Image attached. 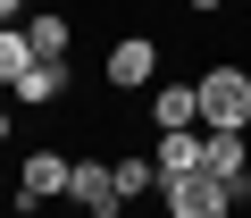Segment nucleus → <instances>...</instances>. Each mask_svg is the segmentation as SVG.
<instances>
[{
	"label": "nucleus",
	"instance_id": "nucleus-6",
	"mask_svg": "<svg viewBox=\"0 0 251 218\" xmlns=\"http://www.w3.org/2000/svg\"><path fill=\"white\" fill-rule=\"evenodd\" d=\"M67 176H75V160H59V151H34V160H25V176H17V210H34V201H59V193H67Z\"/></svg>",
	"mask_w": 251,
	"mask_h": 218
},
{
	"label": "nucleus",
	"instance_id": "nucleus-9",
	"mask_svg": "<svg viewBox=\"0 0 251 218\" xmlns=\"http://www.w3.org/2000/svg\"><path fill=\"white\" fill-rule=\"evenodd\" d=\"M9 92H17V109H42V101H59V92H67V59H34V67L9 84Z\"/></svg>",
	"mask_w": 251,
	"mask_h": 218
},
{
	"label": "nucleus",
	"instance_id": "nucleus-10",
	"mask_svg": "<svg viewBox=\"0 0 251 218\" xmlns=\"http://www.w3.org/2000/svg\"><path fill=\"white\" fill-rule=\"evenodd\" d=\"M25 42H34V59H67V42H75V34H67V17H59V9H42V17L25 26Z\"/></svg>",
	"mask_w": 251,
	"mask_h": 218
},
{
	"label": "nucleus",
	"instance_id": "nucleus-7",
	"mask_svg": "<svg viewBox=\"0 0 251 218\" xmlns=\"http://www.w3.org/2000/svg\"><path fill=\"white\" fill-rule=\"evenodd\" d=\"M201 126H176V135H159V151H151V168H159V185H176V176H201Z\"/></svg>",
	"mask_w": 251,
	"mask_h": 218
},
{
	"label": "nucleus",
	"instance_id": "nucleus-8",
	"mask_svg": "<svg viewBox=\"0 0 251 218\" xmlns=\"http://www.w3.org/2000/svg\"><path fill=\"white\" fill-rule=\"evenodd\" d=\"M151 126H159V135L201 126V84H159V92H151Z\"/></svg>",
	"mask_w": 251,
	"mask_h": 218
},
{
	"label": "nucleus",
	"instance_id": "nucleus-2",
	"mask_svg": "<svg viewBox=\"0 0 251 218\" xmlns=\"http://www.w3.org/2000/svg\"><path fill=\"white\" fill-rule=\"evenodd\" d=\"M159 193H168V218H226V210H234V193H226L209 168H201V176H176V185H159Z\"/></svg>",
	"mask_w": 251,
	"mask_h": 218
},
{
	"label": "nucleus",
	"instance_id": "nucleus-4",
	"mask_svg": "<svg viewBox=\"0 0 251 218\" xmlns=\"http://www.w3.org/2000/svg\"><path fill=\"white\" fill-rule=\"evenodd\" d=\"M67 201H75V210H92V218H117V210H126V193H117V168H100V160H75V176H67Z\"/></svg>",
	"mask_w": 251,
	"mask_h": 218
},
{
	"label": "nucleus",
	"instance_id": "nucleus-14",
	"mask_svg": "<svg viewBox=\"0 0 251 218\" xmlns=\"http://www.w3.org/2000/svg\"><path fill=\"white\" fill-rule=\"evenodd\" d=\"M209 9H218V0H193V17H209Z\"/></svg>",
	"mask_w": 251,
	"mask_h": 218
},
{
	"label": "nucleus",
	"instance_id": "nucleus-1",
	"mask_svg": "<svg viewBox=\"0 0 251 218\" xmlns=\"http://www.w3.org/2000/svg\"><path fill=\"white\" fill-rule=\"evenodd\" d=\"M193 84H201V135H243L251 126V76L243 67H209Z\"/></svg>",
	"mask_w": 251,
	"mask_h": 218
},
{
	"label": "nucleus",
	"instance_id": "nucleus-15",
	"mask_svg": "<svg viewBox=\"0 0 251 218\" xmlns=\"http://www.w3.org/2000/svg\"><path fill=\"white\" fill-rule=\"evenodd\" d=\"M0 143H9V109H0Z\"/></svg>",
	"mask_w": 251,
	"mask_h": 218
},
{
	"label": "nucleus",
	"instance_id": "nucleus-11",
	"mask_svg": "<svg viewBox=\"0 0 251 218\" xmlns=\"http://www.w3.org/2000/svg\"><path fill=\"white\" fill-rule=\"evenodd\" d=\"M25 67H34V42H25V26H0V92H9Z\"/></svg>",
	"mask_w": 251,
	"mask_h": 218
},
{
	"label": "nucleus",
	"instance_id": "nucleus-3",
	"mask_svg": "<svg viewBox=\"0 0 251 218\" xmlns=\"http://www.w3.org/2000/svg\"><path fill=\"white\" fill-rule=\"evenodd\" d=\"M100 76H109V92H143V84L159 76V42H151V34H126V42L109 51Z\"/></svg>",
	"mask_w": 251,
	"mask_h": 218
},
{
	"label": "nucleus",
	"instance_id": "nucleus-5",
	"mask_svg": "<svg viewBox=\"0 0 251 218\" xmlns=\"http://www.w3.org/2000/svg\"><path fill=\"white\" fill-rule=\"evenodd\" d=\"M201 168H209L234 201L251 193V151H243V135H209V143H201Z\"/></svg>",
	"mask_w": 251,
	"mask_h": 218
},
{
	"label": "nucleus",
	"instance_id": "nucleus-13",
	"mask_svg": "<svg viewBox=\"0 0 251 218\" xmlns=\"http://www.w3.org/2000/svg\"><path fill=\"white\" fill-rule=\"evenodd\" d=\"M17 9H25V0H0V26H17Z\"/></svg>",
	"mask_w": 251,
	"mask_h": 218
},
{
	"label": "nucleus",
	"instance_id": "nucleus-12",
	"mask_svg": "<svg viewBox=\"0 0 251 218\" xmlns=\"http://www.w3.org/2000/svg\"><path fill=\"white\" fill-rule=\"evenodd\" d=\"M109 168H117V193L126 201H134V193H159V168L151 160H109Z\"/></svg>",
	"mask_w": 251,
	"mask_h": 218
}]
</instances>
